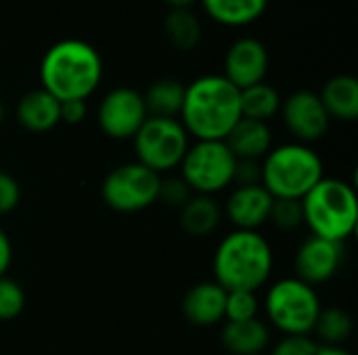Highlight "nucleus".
<instances>
[{
    "mask_svg": "<svg viewBox=\"0 0 358 355\" xmlns=\"http://www.w3.org/2000/svg\"><path fill=\"white\" fill-rule=\"evenodd\" d=\"M178 119L195 140H224L241 119L239 88L216 73L193 80L185 86Z\"/></svg>",
    "mask_w": 358,
    "mask_h": 355,
    "instance_id": "obj_1",
    "label": "nucleus"
},
{
    "mask_svg": "<svg viewBox=\"0 0 358 355\" xmlns=\"http://www.w3.org/2000/svg\"><path fill=\"white\" fill-rule=\"evenodd\" d=\"M103 80V59L99 50L84 40H59L40 61L42 88L59 103L88 100Z\"/></svg>",
    "mask_w": 358,
    "mask_h": 355,
    "instance_id": "obj_2",
    "label": "nucleus"
},
{
    "mask_svg": "<svg viewBox=\"0 0 358 355\" xmlns=\"http://www.w3.org/2000/svg\"><path fill=\"white\" fill-rule=\"evenodd\" d=\"M275 253L258 230H233L216 247L214 280L224 291H258L273 274Z\"/></svg>",
    "mask_w": 358,
    "mask_h": 355,
    "instance_id": "obj_3",
    "label": "nucleus"
},
{
    "mask_svg": "<svg viewBox=\"0 0 358 355\" xmlns=\"http://www.w3.org/2000/svg\"><path fill=\"white\" fill-rule=\"evenodd\" d=\"M304 224L313 236L344 243L357 230L358 199L350 182L323 178L302 199Z\"/></svg>",
    "mask_w": 358,
    "mask_h": 355,
    "instance_id": "obj_4",
    "label": "nucleus"
},
{
    "mask_svg": "<svg viewBox=\"0 0 358 355\" xmlns=\"http://www.w3.org/2000/svg\"><path fill=\"white\" fill-rule=\"evenodd\" d=\"M323 178V159L310 144L285 142L262 159V186L273 199L302 201Z\"/></svg>",
    "mask_w": 358,
    "mask_h": 355,
    "instance_id": "obj_5",
    "label": "nucleus"
},
{
    "mask_svg": "<svg viewBox=\"0 0 358 355\" xmlns=\"http://www.w3.org/2000/svg\"><path fill=\"white\" fill-rule=\"evenodd\" d=\"M321 310L317 289L296 276L273 282L264 297V314L283 335H310Z\"/></svg>",
    "mask_w": 358,
    "mask_h": 355,
    "instance_id": "obj_6",
    "label": "nucleus"
},
{
    "mask_svg": "<svg viewBox=\"0 0 358 355\" xmlns=\"http://www.w3.org/2000/svg\"><path fill=\"white\" fill-rule=\"evenodd\" d=\"M136 161L155 174L170 172L180 165L191 136L178 117H147L141 130L132 138Z\"/></svg>",
    "mask_w": 358,
    "mask_h": 355,
    "instance_id": "obj_7",
    "label": "nucleus"
},
{
    "mask_svg": "<svg viewBox=\"0 0 358 355\" xmlns=\"http://www.w3.org/2000/svg\"><path fill=\"white\" fill-rule=\"evenodd\" d=\"M235 163L237 159L224 140H195L178 167L180 178L195 195L214 197L233 184Z\"/></svg>",
    "mask_w": 358,
    "mask_h": 355,
    "instance_id": "obj_8",
    "label": "nucleus"
},
{
    "mask_svg": "<svg viewBox=\"0 0 358 355\" xmlns=\"http://www.w3.org/2000/svg\"><path fill=\"white\" fill-rule=\"evenodd\" d=\"M162 176L145 167L138 161L122 163L113 167L103 184L101 197L103 203L120 213H138L153 203H157Z\"/></svg>",
    "mask_w": 358,
    "mask_h": 355,
    "instance_id": "obj_9",
    "label": "nucleus"
},
{
    "mask_svg": "<svg viewBox=\"0 0 358 355\" xmlns=\"http://www.w3.org/2000/svg\"><path fill=\"white\" fill-rule=\"evenodd\" d=\"M149 117L143 94L128 86L109 90L96 109V123L101 132L113 140H132Z\"/></svg>",
    "mask_w": 358,
    "mask_h": 355,
    "instance_id": "obj_10",
    "label": "nucleus"
},
{
    "mask_svg": "<svg viewBox=\"0 0 358 355\" xmlns=\"http://www.w3.org/2000/svg\"><path fill=\"white\" fill-rule=\"evenodd\" d=\"M281 117L287 132L296 138V142L313 144L321 140L331 126V117L327 115L321 98L313 90H298L289 94L281 103Z\"/></svg>",
    "mask_w": 358,
    "mask_h": 355,
    "instance_id": "obj_11",
    "label": "nucleus"
},
{
    "mask_svg": "<svg viewBox=\"0 0 358 355\" xmlns=\"http://www.w3.org/2000/svg\"><path fill=\"white\" fill-rule=\"evenodd\" d=\"M346 247L344 243L319 239V236H308L302 241V245L296 251V278L304 280L306 285H323L331 280L344 264Z\"/></svg>",
    "mask_w": 358,
    "mask_h": 355,
    "instance_id": "obj_12",
    "label": "nucleus"
},
{
    "mask_svg": "<svg viewBox=\"0 0 358 355\" xmlns=\"http://www.w3.org/2000/svg\"><path fill=\"white\" fill-rule=\"evenodd\" d=\"M268 71V50L252 36L235 40L224 54V77L239 90L264 82Z\"/></svg>",
    "mask_w": 358,
    "mask_h": 355,
    "instance_id": "obj_13",
    "label": "nucleus"
},
{
    "mask_svg": "<svg viewBox=\"0 0 358 355\" xmlns=\"http://www.w3.org/2000/svg\"><path fill=\"white\" fill-rule=\"evenodd\" d=\"M273 195L262 186H235L224 203L222 213L235 230H258L268 222L273 209Z\"/></svg>",
    "mask_w": 358,
    "mask_h": 355,
    "instance_id": "obj_14",
    "label": "nucleus"
},
{
    "mask_svg": "<svg viewBox=\"0 0 358 355\" xmlns=\"http://www.w3.org/2000/svg\"><path fill=\"white\" fill-rule=\"evenodd\" d=\"M227 291L216 280H203L193 285L180 303L182 316L193 326H216L224 320Z\"/></svg>",
    "mask_w": 358,
    "mask_h": 355,
    "instance_id": "obj_15",
    "label": "nucleus"
},
{
    "mask_svg": "<svg viewBox=\"0 0 358 355\" xmlns=\"http://www.w3.org/2000/svg\"><path fill=\"white\" fill-rule=\"evenodd\" d=\"M59 109H61V103L52 94H48L44 88H36V90L25 92L19 98L15 107V117H17V123L25 128L27 132L44 134L61 123Z\"/></svg>",
    "mask_w": 358,
    "mask_h": 355,
    "instance_id": "obj_16",
    "label": "nucleus"
},
{
    "mask_svg": "<svg viewBox=\"0 0 358 355\" xmlns=\"http://www.w3.org/2000/svg\"><path fill=\"white\" fill-rule=\"evenodd\" d=\"M235 159L262 161L273 149V130L266 121L241 117L224 138Z\"/></svg>",
    "mask_w": 358,
    "mask_h": 355,
    "instance_id": "obj_17",
    "label": "nucleus"
},
{
    "mask_svg": "<svg viewBox=\"0 0 358 355\" xmlns=\"http://www.w3.org/2000/svg\"><path fill=\"white\" fill-rule=\"evenodd\" d=\"M220 341L229 354L260 355L271 343V331L260 318L245 322H224Z\"/></svg>",
    "mask_w": 358,
    "mask_h": 355,
    "instance_id": "obj_18",
    "label": "nucleus"
},
{
    "mask_svg": "<svg viewBox=\"0 0 358 355\" xmlns=\"http://www.w3.org/2000/svg\"><path fill=\"white\" fill-rule=\"evenodd\" d=\"M319 98L331 119L355 121L358 117V82L355 75H334L319 92Z\"/></svg>",
    "mask_w": 358,
    "mask_h": 355,
    "instance_id": "obj_19",
    "label": "nucleus"
},
{
    "mask_svg": "<svg viewBox=\"0 0 358 355\" xmlns=\"http://www.w3.org/2000/svg\"><path fill=\"white\" fill-rule=\"evenodd\" d=\"M222 220L220 203L210 195H193L189 203L180 209V226L189 236L203 239L210 236Z\"/></svg>",
    "mask_w": 358,
    "mask_h": 355,
    "instance_id": "obj_20",
    "label": "nucleus"
},
{
    "mask_svg": "<svg viewBox=\"0 0 358 355\" xmlns=\"http://www.w3.org/2000/svg\"><path fill=\"white\" fill-rule=\"evenodd\" d=\"M206 13L220 25L241 27L260 19L268 0H199Z\"/></svg>",
    "mask_w": 358,
    "mask_h": 355,
    "instance_id": "obj_21",
    "label": "nucleus"
},
{
    "mask_svg": "<svg viewBox=\"0 0 358 355\" xmlns=\"http://www.w3.org/2000/svg\"><path fill=\"white\" fill-rule=\"evenodd\" d=\"M147 113L151 117H178L185 100V84L178 80H157L143 94Z\"/></svg>",
    "mask_w": 358,
    "mask_h": 355,
    "instance_id": "obj_22",
    "label": "nucleus"
},
{
    "mask_svg": "<svg viewBox=\"0 0 358 355\" xmlns=\"http://www.w3.org/2000/svg\"><path fill=\"white\" fill-rule=\"evenodd\" d=\"M239 98H241V117L258 119L266 123L281 111V103H283L277 88L266 82L239 90Z\"/></svg>",
    "mask_w": 358,
    "mask_h": 355,
    "instance_id": "obj_23",
    "label": "nucleus"
},
{
    "mask_svg": "<svg viewBox=\"0 0 358 355\" xmlns=\"http://www.w3.org/2000/svg\"><path fill=\"white\" fill-rule=\"evenodd\" d=\"M164 31L178 50H193L201 42V23L189 8H172L164 21Z\"/></svg>",
    "mask_w": 358,
    "mask_h": 355,
    "instance_id": "obj_24",
    "label": "nucleus"
},
{
    "mask_svg": "<svg viewBox=\"0 0 358 355\" xmlns=\"http://www.w3.org/2000/svg\"><path fill=\"white\" fill-rule=\"evenodd\" d=\"M355 331L352 316L342 310V308H323L313 333L321 339V345H331V347H342L350 339Z\"/></svg>",
    "mask_w": 358,
    "mask_h": 355,
    "instance_id": "obj_25",
    "label": "nucleus"
},
{
    "mask_svg": "<svg viewBox=\"0 0 358 355\" xmlns=\"http://www.w3.org/2000/svg\"><path fill=\"white\" fill-rule=\"evenodd\" d=\"M258 291H227L224 320L227 322H245L254 320L260 314Z\"/></svg>",
    "mask_w": 358,
    "mask_h": 355,
    "instance_id": "obj_26",
    "label": "nucleus"
},
{
    "mask_svg": "<svg viewBox=\"0 0 358 355\" xmlns=\"http://www.w3.org/2000/svg\"><path fill=\"white\" fill-rule=\"evenodd\" d=\"M23 310H25L23 287L10 276H0V320L2 322L15 320Z\"/></svg>",
    "mask_w": 358,
    "mask_h": 355,
    "instance_id": "obj_27",
    "label": "nucleus"
},
{
    "mask_svg": "<svg viewBox=\"0 0 358 355\" xmlns=\"http://www.w3.org/2000/svg\"><path fill=\"white\" fill-rule=\"evenodd\" d=\"M268 222H273L279 230H296L304 224V211L302 201L296 199H275L273 209L268 216Z\"/></svg>",
    "mask_w": 358,
    "mask_h": 355,
    "instance_id": "obj_28",
    "label": "nucleus"
},
{
    "mask_svg": "<svg viewBox=\"0 0 358 355\" xmlns=\"http://www.w3.org/2000/svg\"><path fill=\"white\" fill-rule=\"evenodd\" d=\"M195 192L189 188V184L176 176V178H166L162 180L159 184V195H157V201L164 203L166 207H172V209H182L189 199L193 197Z\"/></svg>",
    "mask_w": 358,
    "mask_h": 355,
    "instance_id": "obj_29",
    "label": "nucleus"
},
{
    "mask_svg": "<svg viewBox=\"0 0 358 355\" xmlns=\"http://www.w3.org/2000/svg\"><path fill=\"white\" fill-rule=\"evenodd\" d=\"M319 343L310 335H283L273 347L271 355H315Z\"/></svg>",
    "mask_w": 358,
    "mask_h": 355,
    "instance_id": "obj_30",
    "label": "nucleus"
},
{
    "mask_svg": "<svg viewBox=\"0 0 358 355\" xmlns=\"http://www.w3.org/2000/svg\"><path fill=\"white\" fill-rule=\"evenodd\" d=\"M19 201H21V186L17 178L0 169V216L15 211Z\"/></svg>",
    "mask_w": 358,
    "mask_h": 355,
    "instance_id": "obj_31",
    "label": "nucleus"
},
{
    "mask_svg": "<svg viewBox=\"0 0 358 355\" xmlns=\"http://www.w3.org/2000/svg\"><path fill=\"white\" fill-rule=\"evenodd\" d=\"M235 186H254L262 184V161L252 159H237L235 174H233Z\"/></svg>",
    "mask_w": 358,
    "mask_h": 355,
    "instance_id": "obj_32",
    "label": "nucleus"
},
{
    "mask_svg": "<svg viewBox=\"0 0 358 355\" xmlns=\"http://www.w3.org/2000/svg\"><path fill=\"white\" fill-rule=\"evenodd\" d=\"M59 115H61V123H69V126L82 123L88 115L86 100H63Z\"/></svg>",
    "mask_w": 358,
    "mask_h": 355,
    "instance_id": "obj_33",
    "label": "nucleus"
},
{
    "mask_svg": "<svg viewBox=\"0 0 358 355\" xmlns=\"http://www.w3.org/2000/svg\"><path fill=\"white\" fill-rule=\"evenodd\" d=\"M10 264H13V243L8 234L0 228V276H6Z\"/></svg>",
    "mask_w": 358,
    "mask_h": 355,
    "instance_id": "obj_34",
    "label": "nucleus"
},
{
    "mask_svg": "<svg viewBox=\"0 0 358 355\" xmlns=\"http://www.w3.org/2000/svg\"><path fill=\"white\" fill-rule=\"evenodd\" d=\"M315 355H352L348 349L344 347H331V345H319L317 354Z\"/></svg>",
    "mask_w": 358,
    "mask_h": 355,
    "instance_id": "obj_35",
    "label": "nucleus"
},
{
    "mask_svg": "<svg viewBox=\"0 0 358 355\" xmlns=\"http://www.w3.org/2000/svg\"><path fill=\"white\" fill-rule=\"evenodd\" d=\"M170 4V8H189L191 4H195L197 0H166Z\"/></svg>",
    "mask_w": 358,
    "mask_h": 355,
    "instance_id": "obj_36",
    "label": "nucleus"
},
{
    "mask_svg": "<svg viewBox=\"0 0 358 355\" xmlns=\"http://www.w3.org/2000/svg\"><path fill=\"white\" fill-rule=\"evenodd\" d=\"M4 121V105H2V100H0V123Z\"/></svg>",
    "mask_w": 358,
    "mask_h": 355,
    "instance_id": "obj_37",
    "label": "nucleus"
}]
</instances>
